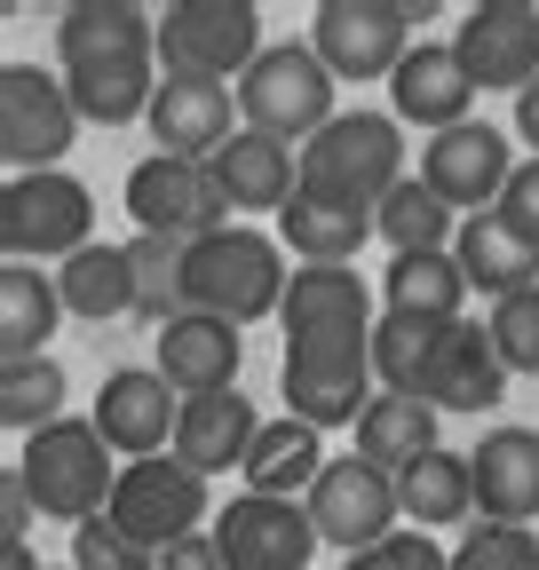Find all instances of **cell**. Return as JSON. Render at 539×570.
<instances>
[{
    "instance_id": "obj_7",
    "label": "cell",
    "mask_w": 539,
    "mask_h": 570,
    "mask_svg": "<svg viewBox=\"0 0 539 570\" xmlns=\"http://www.w3.org/2000/svg\"><path fill=\"white\" fill-rule=\"evenodd\" d=\"M413 24H429V0H317L310 48L333 80H396L413 56Z\"/></svg>"
},
{
    "instance_id": "obj_41",
    "label": "cell",
    "mask_w": 539,
    "mask_h": 570,
    "mask_svg": "<svg viewBox=\"0 0 539 570\" xmlns=\"http://www.w3.org/2000/svg\"><path fill=\"white\" fill-rule=\"evenodd\" d=\"M159 570H223V547H215V531H190V539H175V547L159 554Z\"/></svg>"
},
{
    "instance_id": "obj_38",
    "label": "cell",
    "mask_w": 539,
    "mask_h": 570,
    "mask_svg": "<svg viewBox=\"0 0 539 570\" xmlns=\"http://www.w3.org/2000/svg\"><path fill=\"white\" fill-rule=\"evenodd\" d=\"M342 570H452V554H444L429 531H396V539H381V547L350 554Z\"/></svg>"
},
{
    "instance_id": "obj_3",
    "label": "cell",
    "mask_w": 539,
    "mask_h": 570,
    "mask_svg": "<svg viewBox=\"0 0 539 570\" xmlns=\"http://www.w3.org/2000/svg\"><path fill=\"white\" fill-rule=\"evenodd\" d=\"M396 183H404V127L389 111H342L325 135L302 142V198L381 214Z\"/></svg>"
},
{
    "instance_id": "obj_28",
    "label": "cell",
    "mask_w": 539,
    "mask_h": 570,
    "mask_svg": "<svg viewBox=\"0 0 539 570\" xmlns=\"http://www.w3.org/2000/svg\"><path fill=\"white\" fill-rule=\"evenodd\" d=\"M396 499H404V515H413V531H452L477 515V460L468 452H429L396 475Z\"/></svg>"
},
{
    "instance_id": "obj_37",
    "label": "cell",
    "mask_w": 539,
    "mask_h": 570,
    "mask_svg": "<svg viewBox=\"0 0 539 570\" xmlns=\"http://www.w3.org/2000/svg\"><path fill=\"white\" fill-rule=\"evenodd\" d=\"M72 570H159V554H151V547H135L111 515H96V523L72 531Z\"/></svg>"
},
{
    "instance_id": "obj_5",
    "label": "cell",
    "mask_w": 539,
    "mask_h": 570,
    "mask_svg": "<svg viewBox=\"0 0 539 570\" xmlns=\"http://www.w3.org/2000/svg\"><path fill=\"white\" fill-rule=\"evenodd\" d=\"M333 71H325V56L310 48V40H270L262 56H254V71L238 80V127H254V135H278V142H302L310 135H325L333 119Z\"/></svg>"
},
{
    "instance_id": "obj_39",
    "label": "cell",
    "mask_w": 539,
    "mask_h": 570,
    "mask_svg": "<svg viewBox=\"0 0 539 570\" xmlns=\"http://www.w3.org/2000/svg\"><path fill=\"white\" fill-rule=\"evenodd\" d=\"M492 214H500V223H508L531 254H539V159H523V167H516V183H508V198H500Z\"/></svg>"
},
{
    "instance_id": "obj_33",
    "label": "cell",
    "mask_w": 539,
    "mask_h": 570,
    "mask_svg": "<svg viewBox=\"0 0 539 570\" xmlns=\"http://www.w3.org/2000/svg\"><path fill=\"white\" fill-rule=\"evenodd\" d=\"M0 420L17 436H40V428L72 420L63 412V365L56 356H32V365H0Z\"/></svg>"
},
{
    "instance_id": "obj_24",
    "label": "cell",
    "mask_w": 539,
    "mask_h": 570,
    "mask_svg": "<svg viewBox=\"0 0 539 570\" xmlns=\"http://www.w3.org/2000/svg\"><path fill=\"white\" fill-rule=\"evenodd\" d=\"M365 238H381V223H373V214H357V206H333V198H294V206L278 214V246H286L302 269H357Z\"/></svg>"
},
{
    "instance_id": "obj_21",
    "label": "cell",
    "mask_w": 539,
    "mask_h": 570,
    "mask_svg": "<svg viewBox=\"0 0 539 570\" xmlns=\"http://www.w3.org/2000/svg\"><path fill=\"white\" fill-rule=\"evenodd\" d=\"M231 111H238V88H223V80H167L159 71V104H151L144 127H151V142L167 159H215L238 135Z\"/></svg>"
},
{
    "instance_id": "obj_34",
    "label": "cell",
    "mask_w": 539,
    "mask_h": 570,
    "mask_svg": "<svg viewBox=\"0 0 539 570\" xmlns=\"http://www.w3.org/2000/svg\"><path fill=\"white\" fill-rule=\"evenodd\" d=\"M127 262H135V317L151 325H175L190 302H183V246L175 238H127Z\"/></svg>"
},
{
    "instance_id": "obj_16",
    "label": "cell",
    "mask_w": 539,
    "mask_h": 570,
    "mask_svg": "<svg viewBox=\"0 0 539 570\" xmlns=\"http://www.w3.org/2000/svg\"><path fill=\"white\" fill-rule=\"evenodd\" d=\"M88 420H96V436H104L119 460H159V452H175L183 396L167 389L159 365H119V373H104Z\"/></svg>"
},
{
    "instance_id": "obj_4",
    "label": "cell",
    "mask_w": 539,
    "mask_h": 570,
    "mask_svg": "<svg viewBox=\"0 0 539 570\" xmlns=\"http://www.w3.org/2000/svg\"><path fill=\"white\" fill-rule=\"evenodd\" d=\"M17 483L32 491V508L56 515V523H96L119 491V468H111V444L96 436V420H56L40 436H24V452L9 460Z\"/></svg>"
},
{
    "instance_id": "obj_9",
    "label": "cell",
    "mask_w": 539,
    "mask_h": 570,
    "mask_svg": "<svg viewBox=\"0 0 539 570\" xmlns=\"http://www.w3.org/2000/svg\"><path fill=\"white\" fill-rule=\"evenodd\" d=\"M127 214H135L144 238H175V246L231 230V198L215 190V167L207 159H167V151H151L127 175Z\"/></svg>"
},
{
    "instance_id": "obj_20",
    "label": "cell",
    "mask_w": 539,
    "mask_h": 570,
    "mask_svg": "<svg viewBox=\"0 0 539 570\" xmlns=\"http://www.w3.org/2000/svg\"><path fill=\"white\" fill-rule=\"evenodd\" d=\"M238 365H246L238 325L198 317V309H183L175 325H159V373H167V389H175L183 404H190V396H223V389H238Z\"/></svg>"
},
{
    "instance_id": "obj_27",
    "label": "cell",
    "mask_w": 539,
    "mask_h": 570,
    "mask_svg": "<svg viewBox=\"0 0 539 570\" xmlns=\"http://www.w3.org/2000/svg\"><path fill=\"white\" fill-rule=\"evenodd\" d=\"M56 317H63V294H56V277H40V262H9V269H0V365H32V356H48Z\"/></svg>"
},
{
    "instance_id": "obj_44",
    "label": "cell",
    "mask_w": 539,
    "mask_h": 570,
    "mask_svg": "<svg viewBox=\"0 0 539 570\" xmlns=\"http://www.w3.org/2000/svg\"><path fill=\"white\" fill-rule=\"evenodd\" d=\"M56 570H72V562H56Z\"/></svg>"
},
{
    "instance_id": "obj_11",
    "label": "cell",
    "mask_w": 539,
    "mask_h": 570,
    "mask_svg": "<svg viewBox=\"0 0 539 570\" xmlns=\"http://www.w3.org/2000/svg\"><path fill=\"white\" fill-rule=\"evenodd\" d=\"M135 547H151V554H167L175 539H190L198 523H207V475L198 468H183L175 452H159V460H127L119 468V491H111V508H104Z\"/></svg>"
},
{
    "instance_id": "obj_18",
    "label": "cell",
    "mask_w": 539,
    "mask_h": 570,
    "mask_svg": "<svg viewBox=\"0 0 539 570\" xmlns=\"http://www.w3.org/2000/svg\"><path fill=\"white\" fill-rule=\"evenodd\" d=\"M477 80L460 71L452 40H421L413 56L396 63V80H389V119L396 127H421V135H444V127H468L477 111Z\"/></svg>"
},
{
    "instance_id": "obj_1",
    "label": "cell",
    "mask_w": 539,
    "mask_h": 570,
    "mask_svg": "<svg viewBox=\"0 0 539 570\" xmlns=\"http://www.w3.org/2000/svg\"><path fill=\"white\" fill-rule=\"evenodd\" d=\"M56 63L80 119L135 127L159 104V17L135 0H72L56 17Z\"/></svg>"
},
{
    "instance_id": "obj_8",
    "label": "cell",
    "mask_w": 539,
    "mask_h": 570,
    "mask_svg": "<svg viewBox=\"0 0 539 570\" xmlns=\"http://www.w3.org/2000/svg\"><path fill=\"white\" fill-rule=\"evenodd\" d=\"M0 246H9V262H72L80 246H96V198L80 175H9V190H0Z\"/></svg>"
},
{
    "instance_id": "obj_2",
    "label": "cell",
    "mask_w": 539,
    "mask_h": 570,
    "mask_svg": "<svg viewBox=\"0 0 539 570\" xmlns=\"http://www.w3.org/2000/svg\"><path fill=\"white\" fill-rule=\"evenodd\" d=\"M286 246L278 238H262L246 223L215 230V238H198L183 246V302L198 317H223V325H254V317H278L286 309Z\"/></svg>"
},
{
    "instance_id": "obj_30",
    "label": "cell",
    "mask_w": 539,
    "mask_h": 570,
    "mask_svg": "<svg viewBox=\"0 0 539 570\" xmlns=\"http://www.w3.org/2000/svg\"><path fill=\"white\" fill-rule=\"evenodd\" d=\"M437 420H444V412H429L421 396H389V389H381V396L365 404V420H357V460L404 475L413 460L437 452Z\"/></svg>"
},
{
    "instance_id": "obj_32",
    "label": "cell",
    "mask_w": 539,
    "mask_h": 570,
    "mask_svg": "<svg viewBox=\"0 0 539 570\" xmlns=\"http://www.w3.org/2000/svg\"><path fill=\"white\" fill-rule=\"evenodd\" d=\"M381 238H389V254H452V238H460V214L421 183V175H404L389 198H381Z\"/></svg>"
},
{
    "instance_id": "obj_15",
    "label": "cell",
    "mask_w": 539,
    "mask_h": 570,
    "mask_svg": "<svg viewBox=\"0 0 539 570\" xmlns=\"http://www.w3.org/2000/svg\"><path fill=\"white\" fill-rule=\"evenodd\" d=\"M215 547H223V570H310V554L325 539L310 523V499L238 491L231 508L215 515Z\"/></svg>"
},
{
    "instance_id": "obj_22",
    "label": "cell",
    "mask_w": 539,
    "mask_h": 570,
    "mask_svg": "<svg viewBox=\"0 0 539 570\" xmlns=\"http://www.w3.org/2000/svg\"><path fill=\"white\" fill-rule=\"evenodd\" d=\"M477 460V515L484 523H539V428H484Z\"/></svg>"
},
{
    "instance_id": "obj_13",
    "label": "cell",
    "mask_w": 539,
    "mask_h": 570,
    "mask_svg": "<svg viewBox=\"0 0 539 570\" xmlns=\"http://www.w3.org/2000/svg\"><path fill=\"white\" fill-rule=\"evenodd\" d=\"M452 56L477 96H523L539 80V0H477L452 32Z\"/></svg>"
},
{
    "instance_id": "obj_31",
    "label": "cell",
    "mask_w": 539,
    "mask_h": 570,
    "mask_svg": "<svg viewBox=\"0 0 539 570\" xmlns=\"http://www.w3.org/2000/svg\"><path fill=\"white\" fill-rule=\"evenodd\" d=\"M381 294L396 317H429V325H460V302H468V269L452 254H389V277Z\"/></svg>"
},
{
    "instance_id": "obj_40",
    "label": "cell",
    "mask_w": 539,
    "mask_h": 570,
    "mask_svg": "<svg viewBox=\"0 0 539 570\" xmlns=\"http://www.w3.org/2000/svg\"><path fill=\"white\" fill-rule=\"evenodd\" d=\"M32 491L17 483V468H0V539H9V547H24V531H32Z\"/></svg>"
},
{
    "instance_id": "obj_6",
    "label": "cell",
    "mask_w": 539,
    "mask_h": 570,
    "mask_svg": "<svg viewBox=\"0 0 539 570\" xmlns=\"http://www.w3.org/2000/svg\"><path fill=\"white\" fill-rule=\"evenodd\" d=\"M262 9L254 0H167L159 9V71L167 80H246L262 56Z\"/></svg>"
},
{
    "instance_id": "obj_19",
    "label": "cell",
    "mask_w": 539,
    "mask_h": 570,
    "mask_svg": "<svg viewBox=\"0 0 539 570\" xmlns=\"http://www.w3.org/2000/svg\"><path fill=\"white\" fill-rule=\"evenodd\" d=\"M207 167H215V190L231 198V214H286L302 198V151L278 142V135L238 127Z\"/></svg>"
},
{
    "instance_id": "obj_12",
    "label": "cell",
    "mask_w": 539,
    "mask_h": 570,
    "mask_svg": "<svg viewBox=\"0 0 539 570\" xmlns=\"http://www.w3.org/2000/svg\"><path fill=\"white\" fill-rule=\"evenodd\" d=\"M516 151H508V135L492 127V119H468V127H444V135H429L421 142V183L460 214H492L500 198H508V183H516Z\"/></svg>"
},
{
    "instance_id": "obj_29",
    "label": "cell",
    "mask_w": 539,
    "mask_h": 570,
    "mask_svg": "<svg viewBox=\"0 0 539 570\" xmlns=\"http://www.w3.org/2000/svg\"><path fill=\"white\" fill-rule=\"evenodd\" d=\"M56 294H63V309L88 317V325H104V317H135V262H127V246H111V238L80 246L72 262L56 269Z\"/></svg>"
},
{
    "instance_id": "obj_35",
    "label": "cell",
    "mask_w": 539,
    "mask_h": 570,
    "mask_svg": "<svg viewBox=\"0 0 539 570\" xmlns=\"http://www.w3.org/2000/svg\"><path fill=\"white\" fill-rule=\"evenodd\" d=\"M452 570H539V531L531 523H477L452 547Z\"/></svg>"
},
{
    "instance_id": "obj_26",
    "label": "cell",
    "mask_w": 539,
    "mask_h": 570,
    "mask_svg": "<svg viewBox=\"0 0 539 570\" xmlns=\"http://www.w3.org/2000/svg\"><path fill=\"white\" fill-rule=\"evenodd\" d=\"M246 491H262V499H310L317 491V475H325V452H317V428L310 420H262V436H254V452H246Z\"/></svg>"
},
{
    "instance_id": "obj_14",
    "label": "cell",
    "mask_w": 539,
    "mask_h": 570,
    "mask_svg": "<svg viewBox=\"0 0 539 570\" xmlns=\"http://www.w3.org/2000/svg\"><path fill=\"white\" fill-rule=\"evenodd\" d=\"M396 515H404V499H396V475L373 468V460H325L317 491H310V523L317 539H333L342 554H365L381 539H396Z\"/></svg>"
},
{
    "instance_id": "obj_43",
    "label": "cell",
    "mask_w": 539,
    "mask_h": 570,
    "mask_svg": "<svg viewBox=\"0 0 539 570\" xmlns=\"http://www.w3.org/2000/svg\"><path fill=\"white\" fill-rule=\"evenodd\" d=\"M0 570H40V562H32V547H0Z\"/></svg>"
},
{
    "instance_id": "obj_36",
    "label": "cell",
    "mask_w": 539,
    "mask_h": 570,
    "mask_svg": "<svg viewBox=\"0 0 539 570\" xmlns=\"http://www.w3.org/2000/svg\"><path fill=\"white\" fill-rule=\"evenodd\" d=\"M484 333H492V348H500V365H508V373H539V285H531V294L492 302Z\"/></svg>"
},
{
    "instance_id": "obj_17",
    "label": "cell",
    "mask_w": 539,
    "mask_h": 570,
    "mask_svg": "<svg viewBox=\"0 0 539 570\" xmlns=\"http://www.w3.org/2000/svg\"><path fill=\"white\" fill-rule=\"evenodd\" d=\"M500 389H508V365H500L492 333L468 325V317L437 333L429 365H421V381H413V396H421L429 412H484V404H500Z\"/></svg>"
},
{
    "instance_id": "obj_10",
    "label": "cell",
    "mask_w": 539,
    "mask_h": 570,
    "mask_svg": "<svg viewBox=\"0 0 539 570\" xmlns=\"http://www.w3.org/2000/svg\"><path fill=\"white\" fill-rule=\"evenodd\" d=\"M72 135H80V111H72L63 71H40V63H9V71H0V159H9V175L63 167Z\"/></svg>"
},
{
    "instance_id": "obj_23",
    "label": "cell",
    "mask_w": 539,
    "mask_h": 570,
    "mask_svg": "<svg viewBox=\"0 0 539 570\" xmlns=\"http://www.w3.org/2000/svg\"><path fill=\"white\" fill-rule=\"evenodd\" d=\"M254 436H262V412H254L238 389L190 396V404H183V428H175V460L198 468V475H223V468H246Z\"/></svg>"
},
{
    "instance_id": "obj_42",
    "label": "cell",
    "mask_w": 539,
    "mask_h": 570,
    "mask_svg": "<svg viewBox=\"0 0 539 570\" xmlns=\"http://www.w3.org/2000/svg\"><path fill=\"white\" fill-rule=\"evenodd\" d=\"M516 135L531 142V159H539V80H531V88L516 96Z\"/></svg>"
},
{
    "instance_id": "obj_25",
    "label": "cell",
    "mask_w": 539,
    "mask_h": 570,
    "mask_svg": "<svg viewBox=\"0 0 539 570\" xmlns=\"http://www.w3.org/2000/svg\"><path fill=\"white\" fill-rule=\"evenodd\" d=\"M452 262L468 269V294H484V302H508V294H531L539 285V254L500 223V214H468L460 238H452Z\"/></svg>"
}]
</instances>
